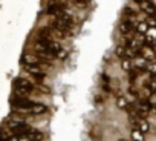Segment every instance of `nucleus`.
Returning a JSON list of instances; mask_svg holds the SVG:
<instances>
[{
    "mask_svg": "<svg viewBox=\"0 0 156 141\" xmlns=\"http://www.w3.org/2000/svg\"><path fill=\"white\" fill-rule=\"evenodd\" d=\"M151 110H153V112H156V104H151Z\"/></svg>",
    "mask_w": 156,
    "mask_h": 141,
    "instance_id": "5701e85b",
    "label": "nucleus"
},
{
    "mask_svg": "<svg viewBox=\"0 0 156 141\" xmlns=\"http://www.w3.org/2000/svg\"><path fill=\"white\" fill-rule=\"evenodd\" d=\"M147 74H150V77L154 78V75H156V61L151 63V64H148V67H147Z\"/></svg>",
    "mask_w": 156,
    "mask_h": 141,
    "instance_id": "f3484780",
    "label": "nucleus"
},
{
    "mask_svg": "<svg viewBox=\"0 0 156 141\" xmlns=\"http://www.w3.org/2000/svg\"><path fill=\"white\" fill-rule=\"evenodd\" d=\"M145 38L154 43V42H156V29H151V28H150V29H148V32L145 34Z\"/></svg>",
    "mask_w": 156,
    "mask_h": 141,
    "instance_id": "dca6fc26",
    "label": "nucleus"
},
{
    "mask_svg": "<svg viewBox=\"0 0 156 141\" xmlns=\"http://www.w3.org/2000/svg\"><path fill=\"white\" fill-rule=\"evenodd\" d=\"M124 13H126L127 16H133V17L136 16V11H135V9H132L130 6H126V9H124Z\"/></svg>",
    "mask_w": 156,
    "mask_h": 141,
    "instance_id": "aec40b11",
    "label": "nucleus"
},
{
    "mask_svg": "<svg viewBox=\"0 0 156 141\" xmlns=\"http://www.w3.org/2000/svg\"><path fill=\"white\" fill-rule=\"evenodd\" d=\"M103 80H104V81H106V83H109V81H110V78H109V77H107V75H106V74H104V75H103Z\"/></svg>",
    "mask_w": 156,
    "mask_h": 141,
    "instance_id": "4be33fe9",
    "label": "nucleus"
},
{
    "mask_svg": "<svg viewBox=\"0 0 156 141\" xmlns=\"http://www.w3.org/2000/svg\"><path fill=\"white\" fill-rule=\"evenodd\" d=\"M144 88H148L153 94H156V80L151 78L150 81H145V83H144Z\"/></svg>",
    "mask_w": 156,
    "mask_h": 141,
    "instance_id": "2eb2a0df",
    "label": "nucleus"
},
{
    "mask_svg": "<svg viewBox=\"0 0 156 141\" xmlns=\"http://www.w3.org/2000/svg\"><path fill=\"white\" fill-rule=\"evenodd\" d=\"M14 88L16 89H26L29 92L34 91V86L31 85V81H28L26 78H16L14 80Z\"/></svg>",
    "mask_w": 156,
    "mask_h": 141,
    "instance_id": "7ed1b4c3",
    "label": "nucleus"
},
{
    "mask_svg": "<svg viewBox=\"0 0 156 141\" xmlns=\"http://www.w3.org/2000/svg\"><path fill=\"white\" fill-rule=\"evenodd\" d=\"M28 136H29V139H31V141H41L43 133H41L40 130H35V129H34V130H32V132H31Z\"/></svg>",
    "mask_w": 156,
    "mask_h": 141,
    "instance_id": "ddd939ff",
    "label": "nucleus"
},
{
    "mask_svg": "<svg viewBox=\"0 0 156 141\" xmlns=\"http://www.w3.org/2000/svg\"><path fill=\"white\" fill-rule=\"evenodd\" d=\"M115 54H116V57H119L121 60H124V58H126V54H127V49H126V46H122V45H118V46H116V49H115Z\"/></svg>",
    "mask_w": 156,
    "mask_h": 141,
    "instance_id": "9d476101",
    "label": "nucleus"
},
{
    "mask_svg": "<svg viewBox=\"0 0 156 141\" xmlns=\"http://www.w3.org/2000/svg\"><path fill=\"white\" fill-rule=\"evenodd\" d=\"M23 63L26 66H38V64H41V58L38 55L26 54V55H23Z\"/></svg>",
    "mask_w": 156,
    "mask_h": 141,
    "instance_id": "20e7f679",
    "label": "nucleus"
},
{
    "mask_svg": "<svg viewBox=\"0 0 156 141\" xmlns=\"http://www.w3.org/2000/svg\"><path fill=\"white\" fill-rule=\"evenodd\" d=\"M121 67L126 70V72H130V70L133 69V67H132V60H129V58L121 60Z\"/></svg>",
    "mask_w": 156,
    "mask_h": 141,
    "instance_id": "4468645a",
    "label": "nucleus"
},
{
    "mask_svg": "<svg viewBox=\"0 0 156 141\" xmlns=\"http://www.w3.org/2000/svg\"><path fill=\"white\" fill-rule=\"evenodd\" d=\"M38 57L41 58V60H54V58H57V55L54 54V52H51V51H40L38 52Z\"/></svg>",
    "mask_w": 156,
    "mask_h": 141,
    "instance_id": "6e6552de",
    "label": "nucleus"
},
{
    "mask_svg": "<svg viewBox=\"0 0 156 141\" xmlns=\"http://www.w3.org/2000/svg\"><path fill=\"white\" fill-rule=\"evenodd\" d=\"M118 141H127V139H124V138H121V139H118Z\"/></svg>",
    "mask_w": 156,
    "mask_h": 141,
    "instance_id": "b1692460",
    "label": "nucleus"
},
{
    "mask_svg": "<svg viewBox=\"0 0 156 141\" xmlns=\"http://www.w3.org/2000/svg\"><path fill=\"white\" fill-rule=\"evenodd\" d=\"M129 92H130L133 97H138V94H139V92H138V89H136V88H133V85H130V88H129Z\"/></svg>",
    "mask_w": 156,
    "mask_h": 141,
    "instance_id": "412c9836",
    "label": "nucleus"
},
{
    "mask_svg": "<svg viewBox=\"0 0 156 141\" xmlns=\"http://www.w3.org/2000/svg\"><path fill=\"white\" fill-rule=\"evenodd\" d=\"M38 40H52V29L51 28H41L38 31Z\"/></svg>",
    "mask_w": 156,
    "mask_h": 141,
    "instance_id": "423d86ee",
    "label": "nucleus"
},
{
    "mask_svg": "<svg viewBox=\"0 0 156 141\" xmlns=\"http://www.w3.org/2000/svg\"><path fill=\"white\" fill-rule=\"evenodd\" d=\"M148 129H150V124H148L145 120H141V123H139V130H141L142 133H145Z\"/></svg>",
    "mask_w": 156,
    "mask_h": 141,
    "instance_id": "a211bd4d",
    "label": "nucleus"
},
{
    "mask_svg": "<svg viewBox=\"0 0 156 141\" xmlns=\"http://www.w3.org/2000/svg\"><path fill=\"white\" fill-rule=\"evenodd\" d=\"M46 110H48V107H46L44 104H41V103H37V104L31 109V112H32V114H37V115H38V114H44Z\"/></svg>",
    "mask_w": 156,
    "mask_h": 141,
    "instance_id": "9b49d317",
    "label": "nucleus"
},
{
    "mask_svg": "<svg viewBox=\"0 0 156 141\" xmlns=\"http://www.w3.org/2000/svg\"><path fill=\"white\" fill-rule=\"evenodd\" d=\"M145 22H147L148 28H151V29H156V17H148Z\"/></svg>",
    "mask_w": 156,
    "mask_h": 141,
    "instance_id": "6ab92c4d",
    "label": "nucleus"
},
{
    "mask_svg": "<svg viewBox=\"0 0 156 141\" xmlns=\"http://www.w3.org/2000/svg\"><path fill=\"white\" fill-rule=\"evenodd\" d=\"M132 141H144V133L139 130V129H132Z\"/></svg>",
    "mask_w": 156,
    "mask_h": 141,
    "instance_id": "1a4fd4ad",
    "label": "nucleus"
},
{
    "mask_svg": "<svg viewBox=\"0 0 156 141\" xmlns=\"http://www.w3.org/2000/svg\"><path fill=\"white\" fill-rule=\"evenodd\" d=\"M148 25H147V22L145 20H142V22H139L138 25H136V29H135V32H138V34H142V35H145L147 32H148Z\"/></svg>",
    "mask_w": 156,
    "mask_h": 141,
    "instance_id": "0eeeda50",
    "label": "nucleus"
},
{
    "mask_svg": "<svg viewBox=\"0 0 156 141\" xmlns=\"http://www.w3.org/2000/svg\"><path fill=\"white\" fill-rule=\"evenodd\" d=\"M116 106H118L119 109H127V107L130 106V103H129L124 97H121V95H119V97L116 98Z\"/></svg>",
    "mask_w": 156,
    "mask_h": 141,
    "instance_id": "f8f14e48",
    "label": "nucleus"
},
{
    "mask_svg": "<svg viewBox=\"0 0 156 141\" xmlns=\"http://www.w3.org/2000/svg\"><path fill=\"white\" fill-rule=\"evenodd\" d=\"M11 104L16 107V109H19V110H29L31 112V109L37 104V103H34V101H31L29 98H23V97H12L11 98Z\"/></svg>",
    "mask_w": 156,
    "mask_h": 141,
    "instance_id": "f257e3e1",
    "label": "nucleus"
},
{
    "mask_svg": "<svg viewBox=\"0 0 156 141\" xmlns=\"http://www.w3.org/2000/svg\"><path fill=\"white\" fill-rule=\"evenodd\" d=\"M135 29H136V26L133 25L132 20H124V22L119 25V31H121V34H130V32H133Z\"/></svg>",
    "mask_w": 156,
    "mask_h": 141,
    "instance_id": "39448f33",
    "label": "nucleus"
},
{
    "mask_svg": "<svg viewBox=\"0 0 156 141\" xmlns=\"http://www.w3.org/2000/svg\"><path fill=\"white\" fill-rule=\"evenodd\" d=\"M138 5L145 14H148V17H156V6L153 2H138Z\"/></svg>",
    "mask_w": 156,
    "mask_h": 141,
    "instance_id": "f03ea898",
    "label": "nucleus"
}]
</instances>
